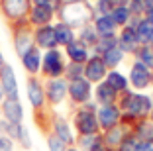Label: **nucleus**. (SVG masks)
<instances>
[{
	"label": "nucleus",
	"mask_w": 153,
	"mask_h": 151,
	"mask_svg": "<svg viewBox=\"0 0 153 151\" xmlns=\"http://www.w3.org/2000/svg\"><path fill=\"white\" fill-rule=\"evenodd\" d=\"M118 108L122 110V124L134 129L135 126L143 120H149L153 108V98L147 92H135V90H126L118 98Z\"/></svg>",
	"instance_id": "1"
},
{
	"label": "nucleus",
	"mask_w": 153,
	"mask_h": 151,
	"mask_svg": "<svg viewBox=\"0 0 153 151\" xmlns=\"http://www.w3.org/2000/svg\"><path fill=\"white\" fill-rule=\"evenodd\" d=\"M55 16L59 22L71 26L73 30L92 24L94 20V6L88 0H55Z\"/></svg>",
	"instance_id": "2"
},
{
	"label": "nucleus",
	"mask_w": 153,
	"mask_h": 151,
	"mask_svg": "<svg viewBox=\"0 0 153 151\" xmlns=\"http://www.w3.org/2000/svg\"><path fill=\"white\" fill-rule=\"evenodd\" d=\"M96 104L88 102L82 106L73 108L71 112V126L75 135H94V133H102L98 126V118H96Z\"/></svg>",
	"instance_id": "3"
},
{
	"label": "nucleus",
	"mask_w": 153,
	"mask_h": 151,
	"mask_svg": "<svg viewBox=\"0 0 153 151\" xmlns=\"http://www.w3.org/2000/svg\"><path fill=\"white\" fill-rule=\"evenodd\" d=\"M67 63L69 61H67L65 51L61 47H55V49H49V51H43L39 77L43 80H47V79H61V77L65 75Z\"/></svg>",
	"instance_id": "4"
},
{
	"label": "nucleus",
	"mask_w": 153,
	"mask_h": 151,
	"mask_svg": "<svg viewBox=\"0 0 153 151\" xmlns=\"http://www.w3.org/2000/svg\"><path fill=\"white\" fill-rule=\"evenodd\" d=\"M32 6V0H0V14L8 22V26H14L30 18Z\"/></svg>",
	"instance_id": "5"
},
{
	"label": "nucleus",
	"mask_w": 153,
	"mask_h": 151,
	"mask_svg": "<svg viewBox=\"0 0 153 151\" xmlns=\"http://www.w3.org/2000/svg\"><path fill=\"white\" fill-rule=\"evenodd\" d=\"M10 31H12L14 51H16L18 57H22L27 49H32L33 45H36V43H33V26L30 24V20L10 26Z\"/></svg>",
	"instance_id": "6"
},
{
	"label": "nucleus",
	"mask_w": 153,
	"mask_h": 151,
	"mask_svg": "<svg viewBox=\"0 0 153 151\" xmlns=\"http://www.w3.org/2000/svg\"><path fill=\"white\" fill-rule=\"evenodd\" d=\"M45 85V98H47V104H49V108H57L61 106V104L65 102V100H69V80L67 79H47L43 80Z\"/></svg>",
	"instance_id": "7"
},
{
	"label": "nucleus",
	"mask_w": 153,
	"mask_h": 151,
	"mask_svg": "<svg viewBox=\"0 0 153 151\" xmlns=\"http://www.w3.org/2000/svg\"><path fill=\"white\" fill-rule=\"evenodd\" d=\"M128 80H130V89L135 92H145L151 89V69L134 59L130 65V73H128Z\"/></svg>",
	"instance_id": "8"
},
{
	"label": "nucleus",
	"mask_w": 153,
	"mask_h": 151,
	"mask_svg": "<svg viewBox=\"0 0 153 151\" xmlns=\"http://www.w3.org/2000/svg\"><path fill=\"white\" fill-rule=\"evenodd\" d=\"M26 96L30 100V106L33 112L47 108V98H45V85L41 77H27L26 80Z\"/></svg>",
	"instance_id": "9"
},
{
	"label": "nucleus",
	"mask_w": 153,
	"mask_h": 151,
	"mask_svg": "<svg viewBox=\"0 0 153 151\" xmlns=\"http://www.w3.org/2000/svg\"><path fill=\"white\" fill-rule=\"evenodd\" d=\"M92 89L94 86L90 85L85 77L69 80V102L73 104V108L92 102Z\"/></svg>",
	"instance_id": "10"
},
{
	"label": "nucleus",
	"mask_w": 153,
	"mask_h": 151,
	"mask_svg": "<svg viewBox=\"0 0 153 151\" xmlns=\"http://www.w3.org/2000/svg\"><path fill=\"white\" fill-rule=\"evenodd\" d=\"M96 118H98L100 132H108V129L116 128L122 124V110L118 104H106V106L96 108Z\"/></svg>",
	"instance_id": "11"
},
{
	"label": "nucleus",
	"mask_w": 153,
	"mask_h": 151,
	"mask_svg": "<svg viewBox=\"0 0 153 151\" xmlns=\"http://www.w3.org/2000/svg\"><path fill=\"white\" fill-rule=\"evenodd\" d=\"M106 75H108V67L104 65L102 57L92 53L90 59L85 63V79L94 86V85H98V83H102V80L106 79Z\"/></svg>",
	"instance_id": "12"
},
{
	"label": "nucleus",
	"mask_w": 153,
	"mask_h": 151,
	"mask_svg": "<svg viewBox=\"0 0 153 151\" xmlns=\"http://www.w3.org/2000/svg\"><path fill=\"white\" fill-rule=\"evenodd\" d=\"M30 24L33 28H41V26H49L57 20L55 16V6L51 4H33L30 10Z\"/></svg>",
	"instance_id": "13"
},
{
	"label": "nucleus",
	"mask_w": 153,
	"mask_h": 151,
	"mask_svg": "<svg viewBox=\"0 0 153 151\" xmlns=\"http://www.w3.org/2000/svg\"><path fill=\"white\" fill-rule=\"evenodd\" d=\"M0 86L4 90L6 98H14V100H20V90H18V79H16V73H14V67L10 63H4L2 69H0Z\"/></svg>",
	"instance_id": "14"
},
{
	"label": "nucleus",
	"mask_w": 153,
	"mask_h": 151,
	"mask_svg": "<svg viewBox=\"0 0 153 151\" xmlns=\"http://www.w3.org/2000/svg\"><path fill=\"white\" fill-rule=\"evenodd\" d=\"M51 133H55L59 139L63 143H67L69 147L75 145V132H73V126H71V120H67V118H63V116L59 114V112H55L53 116V124H51Z\"/></svg>",
	"instance_id": "15"
},
{
	"label": "nucleus",
	"mask_w": 153,
	"mask_h": 151,
	"mask_svg": "<svg viewBox=\"0 0 153 151\" xmlns=\"http://www.w3.org/2000/svg\"><path fill=\"white\" fill-rule=\"evenodd\" d=\"M140 39H137V33H135V28L131 26H126L122 28L120 31H118V47L124 51L126 55H130V57H134V53L140 49Z\"/></svg>",
	"instance_id": "16"
},
{
	"label": "nucleus",
	"mask_w": 153,
	"mask_h": 151,
	"mask_svg": "<svg viewBox=\"0 0 153 151\" xmlns=\"http://www.w3.org/2000/svg\"><path fill=\"white\" fill-rule=\"evenodd\" d=\"M41 59H43V51H41L39 47H36V45H33L32 49H27L26 53L20 57V63H22L24 71L27 73V77H39Z\"/></svg>",
	"instance_id": "17"
},
{
	"label": "nucleus",
	"mask_w": 153,
	"mask_h": 151,
	"mask_svg": "<svg viewBox=\"0 0 153 151\" xmlns=\"http://www.w3.org/2000/svg\"><path fill=\"white\" fill-rule=\"evenodd\" d=\"M33 43H36V47H39L41 51H49V49L57 47L53 24L41 26V28H33Z\"/></svg>",
	"instance_id": "18"
},
{
	"label": "nucleus",
	"mask_w": 153,
	"mask_h": 151,
	"mask_svg": "<svg viewBox=\"0 0 153 151\" xmlns=\"http://www.w3.org/2000/svg\"><path fill=\"white\" fill-rule=\"evenodd\" d=\"M0 116L4 118L8 124H24V106L20 100L6 98L2 106H0Z\"/></svg>",
	"instance_id": "19"
},
{
	"label": "nucleus",
	"mask_w": 153,
	"mask_h": 151,
	"mask_svg": "<svg viewBox=\"0 0 153 151\" xmlns=\"http://www.w3.org/2000/svg\"><path fill=\"white\" fill-rule=\"evenodd\" d=\"M118 98H120V94H118L112 86H108V83H104V80L98 83V85H94V89H92V102H94L96 106L118 104Z\"/></svg>",
	"instance_id": "20"
},
{
	"label": "nucleus",
	"mask_w": 153,
	"mask_h": 151,
	"mask_svg": "<svg viewBox=\"0 0 153 151\" xmlns=\"http://www.w3.org/2000/svg\"><path fill=\"white\" fill-rule=\"evenodd\" d=\"M130 132H131V128H128L126 124H120V126H116V128L108 129V132H102L104 147L108 151H118L120 145H122V141H124V138H126Z\"/></svg>",
	"instance_id": "21"
},
{
	"label": "nucleus",
	"mask_w": 153,
	"mask_h": 151,
	"mask_svg": "<svg viewBox=\"0 0 153 151\" xmlns=\"http://www.w3.org/2000/svg\"><path fill=\"white\" fill-rule=\"evenodd\" d=\"M63 51H65V57H67L69 63H79V65H85L90 59V55H92V51L85 43H81L79 39H75L71 45H67Z\"/></svg>",
	"instance_id": "22"
},
{
	"label": "nucleus",
	"mask_w": 153,
	"mask_h": 151,
	"mask_svg": "<svg viewBox=\"0 0 153 151\" xmlns=\"http://www.w3.org/2000/svg\"><path fill=\"white\" fill-rule=\"evenodd\" d=\"M131 26L135 28V33H137V39L141 45H153V22L143 18H134Z\"/></svg>",
	"instance_id": "23"
},
{
	"label": "nucleus",
	"mask_w": 153,
	"mask_h": 151,
	"mask_svg": "<svg viewBox=\"0 0 153 151\" xmlns=\"http://www.w3.org/2000/svg\"><path fill=\"white\" fill-rule=\"evenodd\" d=\"M53 30H55V39H57V47L65 49L67 45H71L73 41L76 39V31L73 30L71 26H67V24L59 22V20H55L53 22Z\"/></svg>",
	"instance_id": "24"
},
{
	"label": "nucleus",
	"mask_w": 153,
	"mask_h": 151,
	"mask_svg": "<svg viewBox=\"0 0 153 151\" xmlns=\"http://www.w3.org/2000/svg\"><path fill=\"white\" fill-rule=\"evenodd\" d=\"M92 26H94L98 37L118 36V31H120V28H118L116 24H114V20L110 18V14H106V16H94V20H92Z\"/></svg>",
	"instance_id": "25"
},
{
	"label": "nucleus",
	"mask_w": 153,
	"mask_h": 151,
	"mask_svg": "<svg viewBox=\"0 0 153 151\" xmlns=\"http://www.w3.org/2000/svg\"><path fill=\"white\" fill-rule=\"evenodd\" d=\"M10 139L14 143L22 145L24 149H30L32 147V138H30V132L24 124H8V132H6Z\"/></svg>",
	"instance_id": "26"
},
{
	"label": "nucleus",
	"mask_w": 153,
	"mask_h": 151,
	"mask_svg": "<svg viewBox=\"0 0 153 151\" xmlns=\"http://www.w3.org/2000/svg\"><path fill=\"white\" fill-rule=\"evenodd\" d=\"M104 83H108V86H112V89L116 90L118 94H122V92H126V90H130V80H128V75H124V73L118 71V69H114V71H108V75H106Z\"/></svg>",
	"instance_id": "27"
},
{
	"label": "nucleus",
	"mask_w": 153,
	"mask_h": 151,
	"mask_svg": "<svg viewBox=\"0 0 153 151\" xmlns=\"http://www.w3.org/2000/svg\"><path fill=\"white\" fill-rule=\"evenodd\" d=\"M75 147L79 151H94L98 147H104V138L102 133H94V135H76Z\"/></svg>",
	"instance_id": "28"
},
{
	"label": "nucleus",
	"mask_w": 153,
	"mask_h": 151,
	"mask_svg": "<svg viewBox=\"0 0 153 151\" xmlns=\"http://www.w3.org/2000/svg\"><path fill=\"white\" fill-rule=\"evenodd\" d=\"M100 57H102L104 65L108 67V71H114V69H118V67L124 63V59H126L128 55H126V53H124V51H122V49L116 45V47L108 49V51H104Z\"/></svg>",
	"instance_id": "29"
},
{
	"label": "nucleus",
	"mask_w": 153,
	"mask_h": 151,
	"mask_svg": "<svg viewBox=\"0 0 153 151\" xmlns=\"http://www.w3.org/2000/svg\"><path fill=\"white\" fill-rule=\"evenodd\" d=\"M76 39L81 41V43H85L86 47L92 51V49L96 47V43H98V33H96V30H94V26L92 24H88V26H85V28H81V30H76Z\"/></svg>",
	"instance_id": "30"
},
{
	"label": "nucleus",
	"mask_w": 153,
	"mask_h": 151,
	"mask_svg": "<svg viewBox=\"0 0 153 151\" xmlns=\"http://www.w3.org/2000/svg\"><path fill=\"white\" fill-rule=\"evenodd\" d=\"M110 18H112L114 24L122 30V28L130 26V24L134 22V14L130 12L128 6H116V8H112V12H110Z\"/></svg>",
	"instance_id": "31"
},
{
	"label": "nucleus",
	"mask_w": 153,
	"mask_h": 151,
	"mask_svg": "<svg viewBox=\"0 0 153 151\" xmlns=\"http://www.w3.org/2000/svg\"><path fill=\"white\" fill-rule=\"evenodd\" d=\"M134 59H137L153 71V45H140V49L134 53Z\"/></svg>",
	"instance_id": "32"
},
{
	"label": "nucleus",
	"mask_w": 153,
	"mask_h": 151,
	"mask_svg": "<svg viewBox=\"0 0 153 151\" xmlns=\"http://www.w3.org/2000/svg\"><path fill=\"white\" fill-rule=\"evenodd\" d=\"M134 133L137 135V139H153V122L151 120H143L134 128Z\"/></svg>",
	"instance_id": "33"
},
{
	"label": "nucleus",
	"mask_w": 153,
	"mask_h": 151,
	"mask_svg": "<svg viewBox=\"0 0 153 151\" xmlns=\"http://www.w3.org/2000/svg\"><path fill=\"white\" fill-rule=\"evenodd\" d=\"M118 45V36H110V37H100L98 43H96V47L92 49V53L94 55H102L104 51H108V49L116 47Z\"/></svg>",
	"instance_id": "34"
},
{
	"label": "nucleus",
	"mask_w": 153,
	"mask_h": 151,
	"mask_svg": "<svg viewBox=\"0 0 153 151\" xmlns=\"http://www.w3.org/2000/svg\"><path fill=\"white\" fill-rule=\"evenodd\" d=\"M85 77V65H79V63H67V69H65L63 79L67 80H75Z\"/></svg>",
	"instance_id": "35"
},
{
	"label": "nucleus",
	"mask_w": 153,
	"mask_h": 151,
	"mask_svg": "<svg viewBox=\"0 0 153 151\" xmlns=\"http://www.w3.org/2000/svg\"><path fill=\"white\" fill-rule=\"evenodd\" d=\"M45 143H47V149L49 151H67V147H69L67 143H63L55 133H47V135H45Z\"/></svg>",
	"instance_id": "36"
},
{
	"label": "nucleus",
	"mask_w": 153,
	"mask_h": 151,
	"mask_svg": "<svg viewBox=\"0 0 153 151\" xmlns=\"http://www.w3.org/2000/svg\"><path fill=\"white\" fill-rule=\"evenodd\" d=\"M137 141H140V139H137V135H135L134 129H131L126 138H124V141H122V145H120V149H118V151H134L135 145H137Z\"/></svg>",
	"instance_id": "37"
},
{
	"label": "nucleus",
	"mask_w": 153,
	"mask_h": 151,
	"mask_svg": "<svg viewBox=\"0 0 153 151\" xmlns=\"http://www.w3.org/2000/svg\"><path fill=\"white\" fill-rule=\"evenodd\" d=\"M128 8L134 14V18H143L145 16V8H143V0H130Z\"/></svg>",
	"instance_id": "38"
},
{
	"label": "nucleus",
	"mask_w": 153,
	"mask_h": 151,
	"mask_svg": "<svg viewBox=\"0 0 153 151\" xmlns=\"http://www.w3.org/2000/svg\"><path fill=\"white\" fill-rule=\"evenodd\" d=\"M92 6H94V14H96V16H106V14H110L112 8H114L108 0H96Z\"/></svg>",
	"instance_id": "39"
},
{
	"label": "nucleus",
	"mask_w": 153,
	"mask_h": 151,
	"mask_svg": "<svg viewBox=\"0 0 153 151\" xmlns=\"http://www.w3.org/2000/svg\"><path fill=\"white\" fill-rule=\"evenodd\" d=\"M0 151H16V143L8 135H0Z\"/></svg>",
	"instance_id": "40"
},
{
	"label": "nucleus",
	"mask_w": 153,
	"mask_h": 151,
	"mask_svg": "<svg viewBox=\"0 0 153 151\" xmlns=\"http://www.w3.org/2000/svg\"><path fill=\"white\" fill-rule=\"evenodd\" d=\"M134 151H153V139H141V141H137Z\"/></svg>",
	"instance_id": "41"
},
{
	"label": "nucleus",
	"mask_w": 153,
	"mask_h": 151,
	"mask_svg": "<svg viewBox=\"0 0 153 151\" xmlns=\"http://www.w3.org/2000/svg\"><path fill=\"white\" fill-rule=\"evenodd\" d=\"M6 132H8V122L0 116V135H6Z\"/></svg>",
	"instance_id": "42"
},
{
	"label": "nucleus",
	"mask_w": 153,
	"mask_h": 151,
	"mask_svg": "<svg viewBox=\"0 0 153 151\" xmlns=\"http://www.w3.org/2000/svg\"><path fill=\"white\" fill-rule=\"evenodd\" d=\"M108 2L114 6V8H116V6H128V2H130V0H108Z\"/></svg>",
	"instance_id": "43"
},
{
	"label": "nucleus",
	"mask_w": 153,
	"mask_h": 151,
	"mask_svg": "<svg viewBox=\"0 0 153 151\" xmlns=\"http://www.w3.org/2000/svg\"><path fill=\"white\" fill-rule=\"evenodd\" d=\"M33 4H51V6H55V0H32Z\"/></svg>",
	"instance_id": "44"
},
{
	"label": "nucleus",
	"mask_w": 153,
	"mask_h": 151,
	"mask_svg": "<svg viewBox=\"0 0 153 151\" xmlns=\"http://www.w3.org/2000/svg\"><path fill=\"white\" fill-rule=\"evenodd\" d=\"M143 8H145V12L153 10V0H143Z\"/></svg>",
	"instance_id": "45"
},
{
	"label": "nucleus",
	"mask_w": 153,
	"mask_h": 151,
	"mask_svg": "<svg viewBox=\"0 0 153 151\" xmlns=\"http://www.w3.org/2000/svg\"><path fill=\"white\" fill-rule=\"evenodd\" d=\"M4 100H6V94H4V90H2V86H0V106H2Z\"/></svg>",
	"instance_id": "46"
},
{
	"label": "nucleus",
	"mask_w": 153,
	"mask_h": 151,
	"mask_svg": "<svg viewBox=\"0 0 153 151\" xmlns=\"http://www.w3.org/2000/svg\"><path fill=\"white\" fill-rule=\"evenodd\" d=\"M6 63V59H4V53H2V49H0V69H2V65Z\"/></svg>",
	"instance_id": "47"
},
{
	"label": "nucleus",
	"mask_w": 153,
	"mask_h": 151,
	"mask_svg": "<svg viewBox=\"0 0 153 151\" xmlns=\"http://www.w3.org/2000/svg\"><path fill=\"white\" fill-rule=\"evenodd\" d=\"M145 18H147V20H151V22H153V10H149V12H145Z\"/></svg>",
	"instance_id": "48"
},
{
	"label": "nucleus",
	"mask_w": 153,
	"mask_h": 151,
	"mask_svg": "<svg viewBox=\"0 0 153 151\" xmlns=\"http://www.w3.org/2000/svg\"><path fill=\"white\" fill-rule=\"evenodd\" d=\"M67 151H79V149H76L75 145H71V147H67Z\"/></svg>",
	"instance_id": "49"
},
{
	"label": "nucleus",
	"mask_w": 153,
	"mask_h": 151,
	"mask_svg": "<svg viewBox=\"0 0 153 151\" xmlns=\"http://www.w3.org/2000/svg\"><path fill=\"white\" fill-rule=\"evenodd\" d=\"M94 151H108L106 147H98V149H94Z\"/></svg>",
	"instance_id": "50"
},
{
	"label": "nucleus",
	"mask_w": 153,
	"mask_h": 151,
	"mask_svg": "<svg viewBox=\"0 0 153 151\" xmlns=\"http://www.w3.org/2000/svg\"><path fill=\"white\" fill-rule=\"evenodd\" d=\"M149 120L153 122V108H151V114H149Z\"/></svg>",
	"instance_id": "51"
},
{
	"label": "nucleus",
	"mask_w": 153,
	"mask_h": 151,
	"mask_svg": "<svg viewBox=\"0 0 153 151\" xmlns=\"http://www.w3.org/2000/svg\"><path fill=\"white\" fill-rule=\"evenodd\" d=\"M151 89H153V71H151Z\"/></svg>",
	"instance_id": "52"
},
{
	"label": "nucleus",
	"mask_w": 153,
	"mask_h": 151,
	"mask_svg": "<svg viewBox=\"0 0 153 151\" xmlns=\"http://www.w3.org/2000/svg\"><path fill=\"white\" fill-rule=\"evenodd\" d=\"M88 2H92V4H94V2H96V0H88Z\"/></svg>",
	"instance_id": "53"
}]
</instances>
